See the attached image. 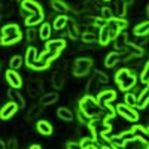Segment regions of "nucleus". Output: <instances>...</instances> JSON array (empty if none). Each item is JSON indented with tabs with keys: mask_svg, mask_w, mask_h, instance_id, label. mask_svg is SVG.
<instances>
[{
	"mask_svg": "<svg viewBox=\"0 0 149 149\" xmlns=\"http://www.w3.org/2000/svg\"><path fill=\"white\" fill-rule=\"evenodd\" d=\"M79 110L84 112L86 116L93 118V116L98 115V112H100V106H98V103H97L94 95L86 94V95H84L79 100Z\"/></svg>",
	"mask_w": 149,
	"mask_h": 149,
	"instance_id": "f257e3e1",
	"label": "nucleus"
},
{
	"mask_svg": "<svg viewBox=\"0 0 149 149\" xmlns=\"http://www.w3.org/2000/svg\"><path fill=\"white\" fill-rule=\"evenodd\" d=\"M115 112L118 115H121L122 118H125L130 122H137L139 121V113L134 110V107L127 106L125 103H118L115 106Z\"/></svg>",
	"mask_w": 149,
	"mask_h": 149,
	"instance_id": "f03ea898",
	"label": "nucleus"
},
{
	"mask_svg": "<svg viewBox=\"0 0 149 149\" xmlns=\"http://www.w3.org/2000/svg\"><path fill=\"white\" fill-rule=\"evenodd\" d=\"M93 67V60L91 58H78L74 61L73 67V74L74 76H85Z\"/></svg>",
	"mask_w": 149,
	"mask_h": 149,
	"instance_id": "7ed1b4c3",
	"label": "nucleus"
},
{
	"mask_svg": "<svg viewBox=\"0 0 149 149\" xmlns=\"http://www.w3.org/2000/svg\"><path fill=\"white\" fill-rule=\"evenodd\" d=\"M116 98V91L115 90H107V91H102V93H98L95 95V100L98 103V106H103L106 103H110V102H113Z\"/></svg>",
	"mask_w": 149,
	"mask_h": 149,
	"instance_id": "20e7f679",
	"label": "nucleus"
},
{
	"mask_svg": "<svg viewBox=\"0 0 149 149\" xmlns=\"http://www.w3.org/2000/svg\"><path fill=\"white\" fill-rule=\"evenodd\" d=\"M21 10H26L27 14H40L43 9L36 0H21Z\"/></svg>",
	"mask_w": 149,
	"mask_h": 149,
	"instance_id": "39448f33",
	"label": "nucleus"
},
{
	"mask_svg": "<svg viewBox=\"0 0 149 149\" xmlns=\"http://www.w3.org/2000/svg\"><path fill=\"white\" fill-rule=\"evenodd\" d=\"M6 81L10 85V88H17L18 90V88H21V86H22V79H21V76L14 69H9L6 72Z\"/></svg>",
	"mask_w": 149,
	"mask_h": 149,
	"instance_id": "423d86ee",
	"label": "nucleus"
},
{
	"mask_svg": "<svg viewBox=\"0 0 149 149\" xmlns=\"http://www.w3.org/2000/svg\"><path fill=\"white\" fill-rule=\"evenodd\" d=\"M17 110H18V107H17V104H15L14 102L6 103L2 109H0V119H3V121L10 119L12 116L17 113Z\"/></svg>",
	"mask_w": 149,
	"mask_h": 149,
	"instance_id": "0eeeda50",
	"label": "nucleus"
},
{
	"mask_svg": "<svg viewBox=\"0 0 149 149\" xmlns=\"http://www.w3.org/2000/svg\"><path fill=\"white\" fill-rule=\"evenodd\" d=\"M124 51L128 52V58H140L143 55V48L137 46V45H134V43H125V46H124ZM128 58H125L124 61H128Z\"/></svg>",
	"mask_w": 149,
	"mask_h": 149,
	"instance_id": "6e6552de",
	"label": "nucleus"
},
{
	"mask_svg": "<svg viewBox=\"0 0 149 149\" xmlns=\"http://www.w3.org/2000/svg\"><path fill=\"white\" fill-rule=\"evenodd\" d=\"M64 48H66V40H64V39L46 40V45H45L46 51H57V52H61Z\"/></svg>",
	"mask_w": 149,
	"mask_h": 149,
	"instance_id": "1a4fd4ad",
	"label": "nucleus"
},
{
	"mask_svg": "<svg viewBox=\"0 0 149 149\" xmlns=\"http://www.w3.org/2000/svg\"><path fill=\"white\" fill-rule=\"evenodd\" d=\"M8 95L12 98V102L17 104L18 109H24V106H26V100H24V97L17 91V88H9L8 90Z\"/></svg>",
	"mask_w": 149,
	"mask_h": 149,
	"instance_id": "9d476101",
	"label": "nucleus"
},
{
	"mask_svg": "<svg viewBox=\"0 0 149 149\" xmlns=\"http://www.w3.org/2000/svg\"><path fill=\"white\" fill-rule=\"evenodd\" d=\"M136 82H137V78H136V74L131 72V73H130L128 76L124 79L121 84H118V86H119V90H121V91H130L133 86L136 85Z\"/></svg>",
	"mask_w": 149,
	"mask_h": 149,
	"instance_id": "9b49d317",
	"label": "nucleus"
},
{
	"mask_svg": "<svg viewBox=\"0 0 149 149\" xmlns=\"http://www.w3.org/2000/svg\"><path fill=\"white\" fill-rule=\"evenodd\" d=\"M149 103V88L145 86L143 91L140 93V95H137V102H136V107L139 109H145Z\"/></svg>",
	"mask_w": 149,
	"mask_h": 149,
	"instance_id": "f8f14e48",
	"label": "nucleus"
},
{
	"mask_svg": "<svg viewBox=\"0 0 149 149\" xmlns=\"http://www.w3.org/2000/svg\"><path fill=\"white\" fill-rule=\"evenodd\" d=\"M36 128H37V131H39L40 134H43V136H51L52 134V125L48 121H43V119L37 121Z\"/></svg>",
	"mask_w": 149,
	"mask_h": 149,
	"instance_id": "ddd939ff",
	"label": "nucleus"
},
{
	"mask_svg": "<svg viewBox=\"0 0 149 149\" xmlns=\"http://www.w3.org/2000/svg\"><path fill=\"white\" fill-rule=\"evenodd\" d=\"M128 34L127 33H124V31H119L116 36H115V39H113V45H115V49H119V51H122L124 46H125V43L128 42Z\"/></svg>",
	"mask_w": 149,
	"mask_h": 149,
	"instance_id": "4468645a",
	"label": "nucleus"
},
{
	"mask_svg": "<svg viewBox=\"0 0 149 149\" xmlns=\"http://www.w3.org/2000/svg\"><path fill=\"white\" fill-rule=\"evenodd\" d=\"M37 49L34 48V46H30V48H27V52H26V58H24V61H26V66L30 69V66L34 63V61L37 60Z\"/></svg>",
	"mask_w": 149,
	"mask_h": 149,
	"instance_id": "2eb2a0df",
	"label": "nucleus"
},
{
	"mask_svg": "<svg viewBox=\"0 0 149 149\" xmlns=\"http://www.w3.org/2000/svg\"><path fill=\"white\" fill-rule=\"evenodd\" d=\"M119 60H121V57H119L118 52H109L106 55V60H104V66L107 69H112V67H115L119 63Z\"/></svg>",
	"mask_w": 149,
	"mask_h": 149,
	"instance_id": "dca6fc26",
	"label": "nucleus"
},
{
	"mask_svg": "<svg viewBox=\"0 0 149 149\" xmlns=\"http://www.w3.org/2000/svg\"><path fill=\"white\" fill-rule=\"evenodd\" d=\"M98 42H100V45H103V46H106L109 42H110V39H109V27H107V24H104V26H102L100 27V33H98Z\"/></svg>",
	"mask_w": 149,
	"mask_h": 149,
	"instance_id": "f3484780",
	"label": "nucleus"
},
{
	"mask_svg": "<svg viewBox=\"0 0 149 149\" xmlns=\"http://www.w3.org/2000/svg\"><path fill=\"white\" fill-rule=\"evenodd\" d=\"M42 21H43V12H40V14H30L26 18V26L33 27V26H36V24H40Z\"/></svg>",
	"mask_w": 149,
	"mask_h": 149,
	"instance_id": "a211bd4d",
	"label": "nucleus"
},
{
	"mask_svg": "<svg viewBox=\"0 0 149 149\" xmlns=\"http://www.w3.org/2000/svg\"><path fill=\"white\" fill-rule=\"evenodd\" d=\"M148 33H149V22L148 21L137 24V26L133 29V34L134 36H148Z\"/></svg>",
	"mask_w": 149,
	"mask_h": 149,
	"instance_id": "6ab92c4d",
	"label": "nucleus"
},
{
	"mask_svg": "<svg viewBox=\"0 0 149 149\" xmlns=\"http://www.w3.org/2000/svg\"><path fill=\"white\" fill-rule=\"evenodd\" d=\"M66 26L69 27V37L70 39H78V37H81V31H79V27H78V24L74 22V21H67Z\"/></svg>",
	"mask_w": 149,
	"mask_h": 149,
	"instance_id": "aec40b11",
	"label": "nucleus"
},
{
	"mask_svg": "<svg viewBox=\"0 0 149 149\" xmlns=\"http://www.w3.org/2000/svg\"><path fill=\"white\" fill-rule=\"evenodd\" d=\"M67 21H69V17L67 15H64V14H61V15H58L55 19H54V24H52V27L55 29V30H63L64 27H66V24H67Z\"/></svg>",
	"mask_w": 149,
	"mask_h": 149,
	"instance_id": "412c9836",
	"label": "nucleus"
},
{
	"mask_svg": "<svg viewBox=\"0 0 149 149\" xmlns=\"http://www.w3.org/2000/svg\"><path fill=\"white\" fill-rule=\"evenodd\" d=\"M79 148H82V149H95L98 146H97L95 137H84L79 142Z\"/></svg>",
	"mask_w": 149,
	"mask_h": 149,
	"instance_id": "4be33fe9",
	"label": "nucleus"
},
{
	"mask_svg": "<svg viewBox=\"0 0 149 149\" xmlns=\"http://www.w3.org/2000/svg\"><path fill=\"white\" fill-rule=\"evenodd\" d=\"M51 6L55 12H60V14H66L69 10V6L63 2V0H51Z\"/></svg>",
	"mask_w": 149,
	"mask_h": 149,
	"instance_id": "5701e85b",
	"label": "nucleus"
},
{
	"mask_svg": "<svg viewBox=\"0 0 149 149\" xmlns=\"http://www.w3.org/2000/svg\"><path fill=\"white\" fill-rule=\"evenodd\" d=\"M22 39V33L19 31V33H17V34H10V36H5V37H2V43L3 45H14V43H17V42H19Z\"/></svg>",
	"mask_w": 149,
	"mask_h": 149,
	"instance_id": "b1692460",
	"label": "nucleus"
},
{
	"mask_svg": "<svg viewBox=\"0 0 149 149\" xmlns=\"http://www.w3.org/2000/svg\"><path fill=\"white\" fill-rule=\"evenodd\" d=\"M58 100V94L57 93H51V94H45L40 98V104L42 106H49V104H54Z\"/></svg>",
	"mask_w": 149,
	"mask_h": 149,
	"instance_id": "393cba45",
	"label": "nucleus"
},
{
	"mask_svg": "<svg viewBox=\"0 0 149 149\" xmlns=\"http://www.w3.org/2000/svg\"><path fill=\"white\" fill-rule=\"evenodd\" d=\"M57 115L60 119H63V121H72L73 119V112L67 107H58L57 110Z\"/></svg>",
	"mask_w": 149,
	"mask_h": 149,
	"instance_id": "a878e982",
	"label": "nucleus"
},
{
	"mask_svg": "<svg viewBox=\"0 0 149 149\" xmlns=\"http://www.w3.org/2000/svg\"><path fill=\"white\" fill-rule=\"evenodd\" d=\"M21 30H19V27L17 26V24H8V26H5L3 29H2V37H5V36H10V34H17V33H19Z\"/></svg>",
	"mask_w": 149,
	"mask_h": 149,
	"instance_id": "bb28decb",
	"label": "nucleus"
},
{
	"mask_svg": "<svg viewBox=\"0 0 149 149\" xmlns=\"http://www.w3.org/2000/svg\"><path fill=\"white\" fill-rule=\"evenodd\" d=\"M63 84H64V76L61 72H55L54 76H52V85L55 90H61L63 88Z\"/></svg>",
	"mask_w": 149,
	"mask_h": 149,
	"instance_id": "cd10ccee",
	"label": "nucleus"
},
{
	"mask_svg": "<svg viewBox=\"0 0 149 149\" xmlns=\"http://www.w3.org/2000/svg\"><path fill=\"white\" fill-rule=\"evenodd\" d=\"M60 57V52H57V51H45L40 54V55H37V58H40V60H45V61H49L51 63L52 60H57Z\"/></svg>",
	"mask_w": 149,
	"mask_h": 149,
	"instance_id": "c85d7f7f",
	"label": "nucleus"
},
{
	"mask_svg": "<svg viewBox=\"0 0 149 149\" xmlns=\"http://www.w3.org/2000/svg\"><path fill=\"white\" fill-rule=\"evenodd\" d=\"M49 67V61H45V60H40V58H37L34 63L30 66V69L36 70V72H42V70H46Z\"/></svg>",
	"mask_w": 149,
	"mask_h": 149,
	"instance_id": "c756f323",
	"label": "nucleus"
},
{
	"mask_svg": "<svg viewBox=\"0 0 149 149\" xmlns=\"http://www.w3.org/2000/svg\"><path fill=\"white\" fill-rule=\"evenodd\" d=\"M51 24H48V22H43L42 24V27H40V31H39V36H40V39L43 40H48L49 39V36H51Z\"/></svg>",
	"mask_w": 149,
	"mask_h": 149,
	"instance_id": "7c9ffc66",
	"label": "nucleus"
},
{
	"mask_svg": "<svg viewBox=\"0 0 149 149\" xmlns=\"http://www.w3.org/2000/svg\"><path fill=\"white\" fill-rule=\"evenodd\" d=\"M98 85H102L100 82H98L94 76L90 79V82H88V85H86V94H90V95H94L95 94V90L98 88Z\"/></svg>",
	"mask_w": 149,
	"mask_h": 149,
	"instance_id": "2f4dec72",
	"label": "nucleus"
},
{
	"mask_svg": "<svg viewBox=\"0 0 149 149\" xmlns=\"http://www.w3.org/2000/svg\"><path fill=\"white\" fill-rule=\"evenodd\" d=\"M131 73V70L130 69H127V67H124V69H119L118 72H116V74H115V82L116 84H121L124 79H125L128 74Z\"/></svg>",
	"mask_w": 149,
	"mask_h": 149,
	"instance_id": "473e14b6",
	"label": "nucleus"
},
{
	"mask_svg": "<svg viewBox=\"0 0 149 149\" xmlns=\"http://www.w3.org/2000/svg\"><path fill=\"white\" fill-rule=\"evenodd\" d=\"M116 18H124V15L127 14V5L124 3V0H116Z\"/></svg>",
	"mask_w": 149,
	"mask_h": 149,
	"instance_id": "72a5a7b5",
	"label": "nucleus"
},
{
	"mask_svg": "<svg viewBox=\"0 0 149 149\" xmlns=\"http://www.w3.org/2000/svg\"><path fill=\"white\" fill-rule=\"evenodd\" d=\"M124 100H125V104L130 107H136V102H137V95L125 91V95H124Z\"/></svg>",
	"mask_w": 149,
	"mask_h": 149,
	"instance_id": "f704fd0d",
	"label": "nucleus"
},
{
	"mask_svg": "<svg viewBox=\"0 0 149 149\" xmlns=\"http://www.w3.org/2000/svg\"><path fill=\"white\" fill-rule=\"evenodd\" d=\"M100 110H103L104 113H106V118H109V119H112L115 115H116V112H115V107H112L110 106V103H106V104H103L102 107H100Z\"/></svg>",
	"mask_w": 149,
	"mask_h": 149,
	"instance_id": "c9c22d12",
	"label": "nucleus"
},
{
	"mask_svg": "<svg viewBox=\"0 0 149 149\" xmlns=\"http://www.w3.org/2000/svg\"><path fill=\"white\" fill-rule=\"evenodd\" d=\"M22 57H19V55H15V57H12L10 60H9V66H10V69H14V70H17V69H19L21 66H22Z\"/></svg>",
	"mask_w": 149,
	"mask_h": 149,
	"instance_id": "e433bc0d",
	"label": "nucleus"
},
{
	"mask_svg": "<svg viewBox=\"0 0 149 149\" xmlns=\"http://www.w3.org/2000/svg\"><path fill=\"white\" fill-rule=\"evenodd\" d=\"M94 78L100 82L102 85H104V84H107L109 82V78H107V74L104 73V72H100V70H94Z\"/></svg>",
	"mask_w": 149,
	"mask_h": 149,
	"instance_id": "4c0bfd02",
	"label": "nucleus"
},
{
	"mask_svg": "<svg viewBox=\"0 0 149 149\" xmlns=\"http://www.w3.org/2000/svg\"><path fill=\"white\" fill-rule=\"evenodd\" d=\"M100 12H102V14H100V18H102L103 21H106V22H107L109 19L113 18V12H112L110 8H102Z\"/></svg>",
	"mask_w": 149,
	"mask_h": 149,
	"instance_id": "58836bf2",
	"label": "nucleus"
},
{
	"mask_svg": "<svg viewBox=\"0 0 149 149\" xmlns=\"http://www.w3.org/2000/svg\"><path fill=\"white\" fill-rule=\"evenodd\" d=\"M109 143H110V148H124V140L119 136H112Z\"/></svg>",
	"mask_w": 149,
	"mask_h": 149,
	"instance_id": "ea45409f",
	"label": "nucleus"
},
{
	"mask_svg": "<svg viewBox=\"0 0 149 149\" xmlns=\"http://www.w3.org/2000/svg\"><path fill=\"white\" fill-rule=\"evenodd\" d=\"M140 82L142 84H148L149 82V63H145V67L140 73Z\"/></svg>",
	"mask_w": 149,
	"mask_h": 149,
	"instance_id": "a19ab883",
	"label": "nucleus"
},
{
	"mask_svg": "<svg viewBox=\"0 0 149 149\" xmlns=\"http://www.w3.org/2000/svg\"><path fill=\"white\" fill-rule=\"evenodd\" d=\"M81 37H82V40H84L85 43H93V42L97 40V36H95L94 33H91V31H86V33L81 34Z\"/></svg>",
	"mask_w": 149,
	"mask_h": 149,
	"instance_id": "79ce46f5",
	"label": "nucleus"
},
{
	"mask_svg": "<svg viewBox=\"0 0 149 149\" xmlns=\"http://www.w3.org/2000/svg\"><path fill=\"white\" fill-rule=\"evenodd\" d=\"M134 134H136V133H134L133 130H128V131H122V133L119 134V137H121L124 142H128V140H131V139L134 137Z\"/></svg>",
	"mask_w": 149,
	"mask_h": 149,
	"instance_id": "37998d69",
	"label": "nucleus"
},
{
	"mask_svg": "<svg viewBox=\"0 0 149 149\" xmlns=\"http://www.w3.org/2000/svg\"><path fill=\"white\" fill-rule=\"evenodd\" d=\"M78 116H79V121H81L82 124H85V125L91 121V118H90V116H86L84 112H81V110H78Z\"/></svg>",
	"mask_w": 149,
	"mask_h": 149,
	"instance_id": "c03bdc74",
	"label": "nucleus"
},
{
	"mask_svg": "<svg viewBox=\"0 0 149 149\" xmlns=\"http://www.w3.org/2000/svg\"><path fill=\"white\" fill-rule=\"evenodd\" d=\"M131 130H133L134 133H137V131H139V133H143L145 136H148V134H149V131H148V127H143V125H134Z\"/></svg>",
	"mask_w": 149,
	"mask_h": 149,
	"instance_id": "a18cd8bd",
	"label": "nucleus"
},
{
	"mask_svg": "<svg viewBox=\"0 0 149 149\" xmlns=\"http://www.w3.org/2000/svg\"><path fill=\"white\" fill-rule=\"evenodd\" d=\"M34 37H36V31L30 27V29H29V31H27V39H29L30 42H33V40H34Z\"/></svg>",
	"mask_w": 149,
	"mask_h": 149,
	"instance_id": "49530a36",
	"label": "nucleus"
},
{
	"mask_svg": "<svg viewBox=\"0 0 149 149\" xmlns=\"http://www.w3.org/2000/svg\"><path fill=\"white\" fill-rule=\"evenodd\" d=\"M106 24V21H103L102 18H95L94 19V27H102V26H104Z\"/></svg>",
	"mask_w": 149,
	"mask_h": 149,
	"instance_id": "de8ad7c7",
	"label": "nucleus"
},
{
	"mask_svg": "<svg viewBox=\"0 0 149 149\" xmlns=\"http://www.w3.org/2000/svg\"><path fill=\"white\" fill-rule=\"evenodd\" d=\"M6 148H9V149H15V148H17V140H15V139H10V140L6 143Z\"/></svg>",
	"mask_w": 149,
	"mask_h": 149,
	"instance_id": "09e8293b",
	"label": "nucleus"
},
{
	"mask_svg": "<svg viewBox=\"0 0 149 149\" xmlns=\"http://www.w3.org/2000/svg\"><path fill=\"white\" fill-rule=\"evenodd\" d=\"M66 148H69V149H74V148H79V143H74V142H69V143H66Z\"/></svg>",
	"mask_w": 149,
	"mask_h": 149,
	"instance_id": "8fccbe9b",
	"label": "nucleus"
},
{
	"mask_svg": "<svg viewBox=\"0 0 149 149\" xmlns=\"http://www.w3.org/2000/svg\"><path fill=\"white\" fill-rule=\"evenodd\" d=\"M30 149H40V145L34 143V145H31V146H30Z\"/></svg>",
	"mask_w": 149,
	"mask_h": 149,
	"instance_id": "3c124183",
	"label": "nucleus"
},
{
	"mask_svg": "<svg viewBox=\"0 0 149 149\" xmlns=\"http://www.w3.org/2000/svg\"><path fill=\"white\" fill-rule=\"evenodd\" d=\"M5 148H6V143H5L2 139H0V149H5Z\"/></svg>",
	"mask_w": 149,
	"mask_h": 149,
	"instance_id": "603ef678",
	"label": "nucleus"
},
{
	"mask_svg": "<svg viewBox=\"0 0 149 149\" xmlns=\"http://www.w3.org/2000/svg\"><path fill=\"white\" fill-rule=\"evenodd\" d=\"M86 9H91V8H94V5L91 3V2H88V3H86V6H85Z\"/></svg>",
	"mask_w": 149,
	"mask_h": 149,
	"instance_id": "864d4df0",
	"label": "nucleus"
},
{
	"mask_svg": "<svg viewBox=\"0 0 149 149\" xmlns=\"http://www.w3.org/2000/svg\"><path fill=\"white\" fill-rule=\"evenodd\" d=\"M124 3H125V5H130V3H133V0H124Z\"/></svg>",
	"mask_w": 149,
	"mask_h": 149,
	"instance_id": "5fc2aeb1",
	"label": "nucleus"
},
{
	"mask_svg": "<svg viewBox=\"0 0 149 149\" xmlns=\"http://www.w3.org/2000/svg\"><path fill=\"white\" fill-rule=\"evenodd\" d=\"M0 46H3V43H2V37H0Z\"/></svg>",
	"mask_w": 149,
	"mask_h": 149,
	"instance_id": "6e6d98bb",
	"label": "nucleus"
},
{
	"mask_svg": "<svg viewBox=\"0 0 149 149\" xmlns=\"http://www.w3.org/2000/svg\"><path fill=\"white\" fill-rule=\"evenodd\" d=\"M103 2H110V0H103Z\"/></svg>",
	"mask_w": 149,
	"mask_h": 149,
	"instance_id": "4d7b16f0",
	"label": "nucleus"
}]
</instances>
